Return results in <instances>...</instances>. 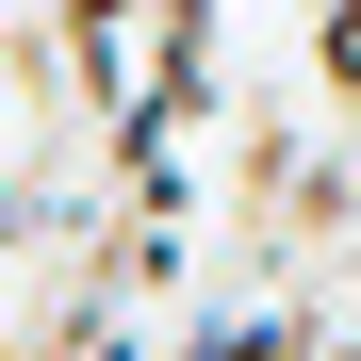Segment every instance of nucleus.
I'll return each instance as SVG.
<instances>
[{"mask_svg": "<svg viewBox=\"0 0 361 361\" xmlns=\"http://www.w3.org/2000/svg\"><path fill=\"white\" fill-rule=\"evenodd\" d=\"M17 361H82V345H66V329H33V345H17Z\"/></svg>", "mask_w": 361, "mask_h": 361, "instance_id": "f03ea898", "label": "nucleus"}, {"mask_svg": "<svg viewBox=\"0 0 361 361\" xmlns=\"http://www.w3.org/2000/svg\"><path fill=\"white\" fill-rule=\"evenodd\" d=\"M148 17H164V0H49V82H66L82 115H115L132 66H148Z\"/></svg>", "mask_w": 361, "mask_h": 361, "instance_id": "f257e3e1", "label": "nucleus"}]
</instances>
